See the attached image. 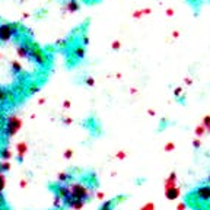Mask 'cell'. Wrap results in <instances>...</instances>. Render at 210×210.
<instances>
[{
	"instance_id": "ab89813d",
	"label": "cell",
	"mask_w": 210,
	"mask_h": 210,
	"mask_svg": "<svg viewBox=\"0 0 210 210\" xmlns=\"http://www.w3.org/2000/svg\"><path fill=\"white\" fill-rule=\"evenodd\" d=\"M185 83H187V85H191L193 82H191V79H185Z\"/></svg>"
},
{
	"instance_id": "52a82bcc",
	"label": "cell",
	"mask_w": 210,
	"mask_h": 210,
	"mask_svg": "<svg viewBox=\"0 0 210 210\" xmlns=\"http://www.w3.org/2000/svg\"><path fill=\"white\" fill-rule=\"evenodd\" d=\"M72 57L75 60H83L85 58V45H76V47H73Z\"/></svg>"
},
{
	"instance_id": "7402d4cb",
	"label": "cell",
	"mask_w": 210,
	"mask_h": 210,
	"mask_svg": "<svg viewBox=\"0 0 210 210\" xmlns=\"http://www.w3.org/2000/svg\"><path fill=\"white\" fill-rule=\"evenodd\" d=\"M140 210H155V204H153V203H148V204H144Z\"/></svg>"
},
{
	"instance_id": "60d3db41",
	"label": "cell",
	"mask_w": 210,
	"mask_h": 210,
	"mask_svg": "<svg viewBox=\"0 0 210 210\" xmlns=\"http://www.w3.org/2000/svg\"><path fill=\"white\" fill-rule=\"evenodd\" d=\"M194 210H204V209H201V207H196Z\"/></svg>"
},
{
	"instance_id": "ee69618b",
	"label": "cell",
	"mask_w": 210,
	"mask_h": 210,
	"mask_svg": "<svg viewBox=\"0 0 210 210\" xmlns=\"http://www.w3.org/2000/svg\"><path fill=\"white\" fill-rule=\"evenodd\" d=\"M0 60H2V54H0Z\"/></svg>"
},
{
	"instance_id": "d6986e66",
	"label": "cell",
	"mask_w": 210,
	"mask_h": 210,
	"mask_svg": "<svg viewBox=\"0 0 210 210\" xmlns=\"http://www.w3.org/2000/svg\"><path fill=\"white\" fill-rule=\"evenodd\" d=\"M24 91H25L24 83H18V85L15 86V89H13V92L16 94V95H22V94H24Z\"/></svg>"
},
{
	"instance_id": "f35d334b",
	"label": "cell",
	"mask_w": 210,
	"mask_h": 210,
	"mask_svg": "<svg viewBox=\"0 0 210 210\" xmlns=\"http://www.w3.org/2000/svg\"><path fill=\"white\" fill-rule=\"evenodd\" d=\"M96 197H98V199H104V194H102V193H96Z\"/></svg>"
},
{
	"instance_id": "4316f807",
	"label": "cell",
	"mask_w": 210,
	"mask_h": 210,
	"mask_svg": "<svg viewBox=\"0 0 210 210\" xmlns=\"http://www.w3.org/2000/svg\"><path fill=\"white\" fill-rule=\"evenodd\" d=\"M66 41H64V39H62V41H57V45H58V47H60V48H64V47H66Z\"/></svg>"
},
{
	"instance_id": "277c9868",
	"label": "cell",
	"mask_w": 210,
	"mask_h": 210,
	"mask_svg": "<svg viewBox=\"0 0 210 210\" xmlns=\"http://www.w3.org/2000/svg\"><path fill=\"white\" fill-rule=\"evenodd\" d=\"M19 32V24H0V44H6L7 41L16 37Z\"/></svg>"
},
{
	"instance_id": "9c48e42d",
	"label": "cell",
	"mask_w": 210,
	"mask_h": 210,
	"mask_svg": "<svg viewBox=\"0 0 210 210\" xmlns=\"http://www.w3.org/2000/svg\"><path fill=\"white\" fill-rule=\"evenodd\" d=\"M16 152H18V161H19V162H22L25 153L28 152V144L24 143V142L18 143V144H16Z\"/></svg>"
},
{
	"instance_id": "8fae6325",
	"label": "cell",
	"mask_w": 210,
	"mask_h": 210,
	"mask_svg": "<svg viewBox=\"0 0 210 210\" xmlns=\"http://www.w3.org/2000/svg\"><path fill=\"white\" fill-rule=\"evenodd\" d=\"M10 69H12V73L13 75H21V73H24V67H22V64H21L19 62H12V64H10Z\"/></svg>"
},
{
	"instance_id": "4fadbf2b",
	"label": "cell",
	"mask_w": 210,
	"mask_h": 210,
	"mask_svg": "<svg viewBox=\"0 0 210 210\" xmlns=\"http://www.w3.org/2000/svg\"><path fill=\"white\" fill-rule=\"evenodd\" d=\"M70 178H72V175H70V174H67V172H62V174H58L57 180H58V182H60V184H66Z\"/></svg>"
},
{
	"instance_id": "5bb4252c",
	"label": "cell",
	"mask_w": 210,
	"mask_h": 210,
	"mask_svg": "<svg viewBox=\"0 0 210 210\" xmlns=\"http://www.w3.org/2000/svg\"><path fill=\"white\" fill-rule=\"evenodd\" d=\"M38 91H39V85L37 83V82H32V83L28 86V89H26V92H28L29 95H32V94H37Z\"/></svg>"
},
{
	"instance_id": "836d02e7",
	"label": "cell",
	"mask_w": 210,
	"mask_h": 210,
	"mask_svg": "<svg viewBox=\"0 0 210 210\" xmlns=\"http://www.w3.org/2000/svg\"><path fill=\"white\" fill-rule=\"evenodd\" d=\"M63 105H64V108H70V105L72 104H70V101H64V104Z\"/></svg>"
},
{
	"instance_id": "d6a6232c",
	"label": "cell",
	"mask_w": 210,
	"mask_h": 210,
	"mask_svg": "<svg viewBox=\"0 0 210 210\" xmlns=\"http://www.w3.org/2000/svg\"><path fill=\"white\" fill-rule=\"evenodd\" d=\"M200 140H199V139H197V140H194V148H200Z\"/></svg>"
},
{
	"instance_id": "d590c367",
	"label": "cell",
	"mask_w": 210,
	"mask_h": 210,
	"mask_svg": "<svg viewBox=\"0 0 210 210\" xmlns=\"http://www.w3.org/2000/svg\"><path fill=\"white\" fill-rule=\"evenodd\" d=\"M73 120L72 118H64V123H66V124H70V123H72Z\"/></svg>"
},
{
	"instance_id": "8992f818",
	"label": "cell",
	"mask_w": 210,
	"mask_h": 210,
	"mask_svg": "<svg viewBox=\"0 0 210 210\" xmlns=\"http://www.w3.org/2000/svg\"><path fill=\"white\" fill-rule=\"evenodd\" d=\"M63 10H64V12L75 13V12L79 10V2H77V0H66L64 5H63Z\"/></svg>"
},
{
	"instance_id": "e0dca14e",
	"label": "cell",
	"mask_w": 210,
	"mask_h": 210,
	"mask_svg": "<svg viewBox=\"0 0 210 210\" xmlns=\"http://www.w3.org/2000/svg\"><path fill=\"white\" fill-rule=\"evenodd\" d=\"M7 102V91L0 88V105H3Z\"/></svg>"
},
{
	"instance_id": "7bdbcfd3",
	"label": "cell",
	"mask_w": 210,
	"mask_h": 210,
	"mask_svg": "<svg viewBox=\"0 0 210 210\" xmlns=\"http://www.w3.org/2000/svg\"><path fill=\"white\" fill-rule=\"evenodd\" d=\"M207 182H209V185H210V177H209V178H207Z\"/></svg>"
},
{
	"instance_id": "30bf717a",
	"label": "cell",
	"mask_w": 210,
	"mask_h": 210,
	"mask_svg": "<svg viewBox=\"0 0 210 210\" xmlns=\"http://www.w3.org/2000/svg\"><path fill=\"white\" fill-rule=\"evenodd\" d=\"M165 196H167L168 200H175V199H178V196H180V188H178V187H175V188L167 190V191H165Z\"/></svg>"
},
{
	"instance_id": "3957f363",
	"label": "cell",
	"mask_w": 210,
	"mask_h": 210,
	"mask_svg": "<svg viewBox=\"0 0 210 210\" xmlns=\"http://www.w3.org/2000/svg\"><path fill=\"white\" fill-rule=\"evenodd\" d=\"M21 127H22V120H21L18 115L10 114V115H7L6 123H5V127H3L2 130L6 133V137L10 139V137H13L15 134L19 131Z\"/></svg>"
},
{
	"instance_id": "603a6c76",
	"label": "cell",
	"mask_w": 210,
	"mask_h": 210,
	"mask_svg": "<svg viewBox=\"0 0 210 210\" xmlns=\"http://www.w3.org/2000/svg\"><path fill=\"white\" fill-rule=\"evenodd\" d=\"M204 131H206V127H204V126H203V124H201V126H199V127H197V129H196V133L199 134V136H201V134L204 133Z\"/></svg>"
},
{
	"instance_id": "83f0119b",
	"label": "cell",
	"mask_w": 210,
	"mask_h": 210,
	"mask_svg": "<svg viewBox=\"0 0 210 210\" xmlns=\"http://www.w3.org/2000/svg\"><path fill=\"white\" fill-rule=\"evenodd\" d=\"M82 41H83V45H88V44H89V38H88L86 35H83V37H82Z\"/></svg>"
},
{
	"instance_id": "44dd1931",
	"label": "cell",
	"mask_w": 210,
	"mask_h": 210,
	"mask_svg": "<svg viewBox=\"0 0 210 210\" xmlns=\"http://www.w3.org/2000/svg\"><path fill=\"white\" fill-rule=\"evenodd\" d=\"M203 126L206 127V130L210 131V115H206L204 120H203Z\"/></svg>"
},
{
	"instance_id": "7a4b0ae2",
	"label": "cell",
	"mask_w": 210,
	"mask_h": 210,
	"mask_svg": "<svg viewBox=\"0 0 210 210\" xmlns=\"http://www.w3.org/2000/svg\"><path fill=\"white\" fill-rule=\"evenodd\" d=\"M67 187H69V194L76 200L88 201L94 196V190H91L89 187H86L82 182H70V184H67Z\"/></svg>"
},
{
	"instance_id": "cb8c5ba5",
	"label": "cell",
	"mask_w": 210,
	"mask_h": 210,
	"mask_svg": "<svg viewBox=\"0 0 210 210\" xmlns=\"http://www.w3.org/2000/svg\"><path fill=\"white\" fill-rule=\"evenodd\" d=\"M85 83L88 86H94L95 85V80H94V77H86L85 79Z\"/></svg>"
},
{
	"instance_id": "9a60e30c",
	"label": "cell",
	"mask_w": 210,
	"mask_h": 210,
	"mask_svg": "<svg viewBox=\"0 0 210 210\" xmlns=\"http://www.w3.org/2000/svg\"><path fill=\"white\" fill-rule=\"evenodd\" d=\"M10 171V162L9 161H0V172H3V174H6V172Z\"/></svg>"
},
{
	"instance_id": "484cf974",
	"label": "cell",
	"mask_w": 210,
	"mask_h": 210,
	"mask_svg": "<svg viewBox=\"0 0 210 210\" xmlns=\"http://www.w3.org/2000/svg\"><path fill=\"white\" fill-rule=\"evenodd\" d=\"M174 148H175V144H174V143H168L167 146H165V150H167V152H171Z\"/></svg>"
},
{
	"instance_id": "e575fe53",
	"label": "cell",
	"mask_w": 210,
	"mask_h": 210,
	"mask_svg": "<svg viewBox=\"0 0 210 210\" xmlns=\"http://www.w3.org/2000/svg\"><path fill=\"white\" fill-rule=\"evenodd\" d=\"M167 15H168V16H172V15H174V10H172V9H168V10H167Z\"/></svg>"
},
{
	"instance_id": "8d00e7d4",
	"label": "cell",
	"mask_w": 210,
	"mask_h": 210,
	"mask_svg": "<svg viewBox=\"0 0 210 210\" xmlns=\"http://www.w3.org/2000/svg\"><path fill=\"white\" fill-rule=\"evenodd\" d=\"M21 187H22V188H24V187H26V181H25V180H22V181H21Z\"/></svg>"
},
{
	"instance_id": "d4e9b609",
	"label": "cell",
	"mask_w": 210,
	"mask_h": 210,
	"mask_svg": "<svg viewBox=\"0 0 210 210\" xmlns=\"http://www.w3.org/2000/svg\"><path fill=\"white\" fill-rule=\"evenodd\" d=\"M72 156H73V150H70V149H69V150H66V152H64V158H66V159H70Z\"/></svg>"
},
{
	"instance_id": "b9f144b4",
	"label": "cell",
	"mask_w": 210,
	"mask_h": 210,
	"mask_svg": "<svg viewBox=\"0 0 210 210\" xmlns=\"http://www.w3.org/2000/svg\"><path fill=\"white\" fill-rule=\"evenodd\" d=\"M191 2H193V3H197V2H200V0H191Z\"/></svg>"
},
{
	"instance_id": "5b68a950",
	"label": "cell",
	"mask_w": 210,
	"mask_h": 210,
	"mask_svg": "<svg viewBox=\"0 0 210 210\" xmlns=\"http://www.w3.org/2000/svg\"><path fill=\"white\" fill-rule=\"evenodd\" d=\"M191 196L196 197L197 200H200V201H210V185L199 187Z\"/></svg>"
},
{
	"instance_id": "74e56055",
	"label": "cell",
	"mask_w": 210,
	"mask_h": 210,
	"mask_svg": "<svg viewBox=\"0 0 210 210\" xmlns=\"http://www.w3.org/2000/svg\"><path fill=\"white\" fill-rule=\"evenodd\" d=\"M184 209H185V204H182L181 203V204L178 206V210H184Z\"/></svg>"
},
{
	"instance_id": "f1b7e54d",
	"label": "cell",
	"mask_w": 210,
	"mask_h": 210,
	"mask_svg": "<svg viewBox=\"0 0 210 210\" xmlns=\"http://www.w3.org/2000/svg\"><path fill=\"white\" fill-rule=\"evenodd\" d=\"M142 15H144V13H143V10H137V12H136V13H134L133 16H134V18H140Z\"/></svg>"
},
{
	"instance_id": "2e32d148",
	"label": "cell",
	"mask_w": 210,
	"mask_h": 210,
	"mask_svg": "<svg viewBox=\"0 0 210 210\" xmlns=\"http://www.w3.org/2000/svg\"><path fill=\"white\" fill-rule=\"evenodd\" d=\"M85 203L86 201H82V200H73L72 201V204L69 206L70 209H76V210H79V209H82L83 206H85Z\"/></svg>"
},
{
	"instance_id": "6da1fadb",
	"label": "cell",
	"mask_w": 210,
	"mask_h": 210,
	"mask_svg": "<svg viewBox=\"0 0 210 210\" xmlns=\"http://www.w3.org/2000/svg\"><path fill=\"white\" fill-rule=\"evenodd\" d=\"M22 44L24 45H26L29 50V54H31V60L32 62H35L38 66L44 67L48 64V56L45 54V51H44L41 47H38L37 44H34L31 39L25 38L24 41H22Z\"/></svg>"
},
{
	"instance_id": "7c38bea8",
	"label": "cell",
	"mask_w": 210,
	"mask_h": 210,
	"mask_svg": "<svg viewBox=\"0 0 210 210\" xmlns=\"http://www.w3.org/2000/svg\"><path fill=\"white\" fill-rule=\"evenodd\" d=\"M10 158H12V152H10L7 148H3L0 149V159L2 161H9Z\"/></svg>"
},
{
	"instance_id": "ac0fdd59",
	"label": "cell",
	"mask_w": 210,
	"mask_h": 210,
	"mask_svg": "<svg viewBox=\"0 0 210 210\" xmlns=\"http://www.w3.org/2000/svg\"><path fill=\"white\" fill-rule=\"evenodd\" d=\"M99 210H114V200H110V201H105L104 204L101 206Z\"/></svg>"
},
{
	"instance_id": "ba28073f",
	"label": "cell",
	"mask_w": 210,
	"mask_h": 210,
	"mask_svg": "<svg viewBox=\"0 0 210 210\" xmlns=\"http://www.w3.org/2000/svg\"><path fill=\"white\" fill-rule=\"evenodd\" d=\"M16 52H18V56H19L21 58H26V60H31V54H29L28 47H26V45H24L22 43L18 44V47H16Z\"/></svg>"
},
{
	"instance_id": "1f68e13d",
	"label": "cell",
	"mask_w": 210,
	"mask_h": 210,
	"mask_svg": "<svg viewBox=\"0 0 210 210\" xmlns=\"http://www.w3.org/2000/svg\"><path fill=\"white\" fill-rule=\"evenodd\" d=\"M181 92H182V89H181V88H177V89H175V92H174V94H175V96H180V95H181Z\"/></svg>"
},
{
	"instance_id": "f546056e",
	"label": "cell",
	"mask_w": 210,
	"mask_h": 210,
	"mask_svg": "<svg viewBox=\"0 0 210 210\" xmlns=\"http://www.w3.org/2000/svg\"><path fill=\"white\" fill-rule=\"evenodd\" d=\"M120 48V43L118 41H114V43H112V50H118Z\"/></svg>"
},
{
	"instance_id": "4dcf8cb0",
	"label": "cell",
	"mask_w": 210,
	"mask_h": 210,
	"mask_svg": "<svg viewBox=\"0 0 210 210\" xmlns=\"http://www.w3.org/2000/svg\"><path fill=\"white\" fill-rule=\"evenodd\" d=\"M117 158H118V159H124V158H126V153H124V152H118V153H117Z\"/></svg>"
},
{
	"instance_id": "ffe728a7",
	"label": "cell",
	"mask_w": 210,
	"mask_h": 210,
	"mask_svg": "<svg viewBox=\"0 0 210 210\" xmlns=\"http://www.w3.org/2000/svg\"><path fill=\"white\" fill-rule=\"evenodd\" d=\"M62 206H63V200L58 196H56L54 197V207L56 209H62Z\"/></svg>"
}]
</instances>
